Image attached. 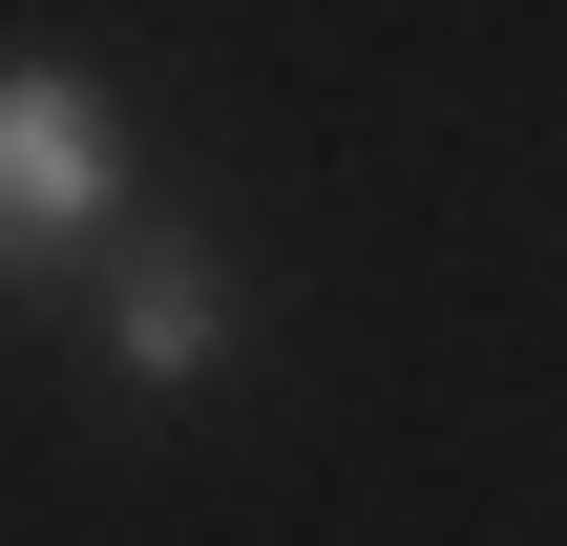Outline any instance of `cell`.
<instances>
[{"mask_svg":"<svg viewBox=\"0 0 567 546\" xmlns=\"http://www.w3.org/2000/svg\"><path fill=\"white\" fill-rule=\"evenodd\" d=\"M126 231V105L84 63H0V295Z\"/></svg>","mask_w":567,"mask_h":546,"instance_id":"obj_1","label":"cell"},{"mask_svg":"<svg viewBox=\"0 0 567 546\" xmlns=\"http://www.w3.org/2000/svg\"><path fill=\"white\" fill-rule=\"evenodd\" d=\"M105 358H126L147 400L231 379V358H252V295H231V253H210V231H105Z\"/></svg>","mask_w":567,"mask_h":546,"instance_id":"obj_2","label":"cell"}]
</instances>
